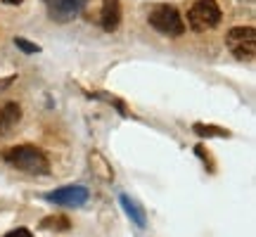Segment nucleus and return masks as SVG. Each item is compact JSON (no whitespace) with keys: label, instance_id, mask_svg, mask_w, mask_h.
Listing matches in <instances>:
<instances>
[{"label":"nucleus","instance_id":"nucleus-1","mask_svg":"<svg viewBox=\"0 0 256 237\" xmlns=\"http://www.w3.org/2000/svg\"><path fill=\"white\" fill-rule=\"evenodd\" d=\"M2 159L8 162L12 168H19L24 174L31 176H48L50 174V162H48L46 152L36 145H17L2 152Z\"/></svg>","mask_w":256,"mask_h":237},{"label":"nucleus","instance_id":"nucleus-2","mask_svg":"<svg viewBox=\"0 0 256 237\" xmlns=\"http://www.w3.org/2000/svg\"><path fill=\"white\" fill-rule=\"evenodd\" d=\"M220 8L216 0H197L194 5L188 12V24H190L192 31L197 34H204V31H211L220 24Z\"/></svg>","mask_w":256,"mask_h":237},{"label":"nucleus","instance_id":"nucleus-3","mask_svg":"<svg viewBox=\"0 0 256 237\" xmlns=\"http://www.w3.org/2000/svg\"><path fill=\"white\" fill-rule=\"evenodd\" d=\"M150 26L156 28L164 36H183L185 34V22L174 5H156V8H152Z\"/></svg>","mask_w":256,"mask_h":237},{"label":"nucleus","instance_id":"nucleus-4","mask_svg":"<svg viewBox=\"0 0 256 237\" xmlns=\"http://www.w3.org/2000/svg\"><path fill=\"white\" fill-rule=\"evenodd\" d=\"M226 46L238 60L252 62L256 55V28L254 26H235L226 36Z\"/></svg>","mask_w":256,"mask_h":237},{"label":"nucleus","instance_id":"nucleus-5","mask_svg":"<svg viewBox=\"0 0 256 237\" xmlns=\"http://www.w3.org/2000/svg\"><path fill=\"white\" fill-rule=\"evenodd\" d=\"M86 2H88V0H46L50 19H55L60 24L72 22V19L78 17L83 10H86Z\"/></svg>","mask_w":256,"mask_h":237},{"label":"nucleus","instance_id":"nucleus-6","mask_svg":"<svg viewBox=\"0 0 256 237\" xmlns=\"http://www.w3.org/2000/svg\"><path fill=\"white\" fill-rule=\"evenodd\" d=\"M88 188L83 185H66V188H60L55 192H48L46 200L52 202V204H62V206H81L88 202Z\"/></svg>","mask_w":256,"mask_h":237},{"label":"nucleus","instance_id":"nucleus-7","mask_svg":"<svg viewBox=\"0 0 256 237\" xmlns=\"http://www.w3.org/2000/svg\"><path fill=\"white\" fill-rule=\"evenodd\" d=\"M102 28L112 34L121 24V0H102V14H100Z\"/></svg>","mask_w":256,"mask_h":237},{"label":"nucleus","instance_id":"nucleus-8","mask_svg":"<svg viewBox=\"0 0 256 237\" xmlns=\"http://www.w3.org/2000/svg\"><path fill=\"white\" fill-rule=\"evenodd\" d=\"M22 121V107L17 102H8L2 110H0V136H8L12 133V128Z\"/></svg>","mask_w":256,"mask_h":237},{"label":"nucleus","instance_id":"nucleus-9","mask_svg":"<svg viewBox=\"0 0 256 237\" xmlns=\"http://www.w3.org/2000/svg\"><path fill=\"white\" fill-rule=\"evenodd\" d=\"M121 206H124V211H126V216L133 223H136L138 228H145L147 226V216H145V209L138 204L136 200H130L128 194H121Z\"/></svg>","mask_w":256,"mask_h":237},{"label":"nucleus","instance_id":"nucleus-10","mask_svg":"<svg viewBox=\"0 0 256 237\" xmlns=\"http://www.w3.org/2000/svg\"><path fill=\"white\" fill-rule=\"evenodd\" d=\"M192 130L202 138H230V130H226L220 126H211V124H194Z\"/></svg>","mask_w":256,"mask_h":237},{"label":"nucleus","instance_id":"nucleus-11","mask_svg":"<svg viewBox=\"0 0 256 237\" xmlns=\"http://www.w3.org/2000/svg\"><path fill=\"white\" fill-rule=\"evenodd\" d=\"M40 228L43 230H57V232H64V230L72 228V220L66 216H48V218L40 220Z\"/></svg>","mask_w":256,"mask_h":237},{"label":"nucleus","instance_id":"nucleus-12","mask_svg":"<svg viewBox=\"0 0 256 237\" xmlns=\"http://www.w3.org/2000/svg\"><path fill=\"white\" fill-rule=\"evenodd\" d=\"M90 95H92V98H100V100H104V102H110V104H114V107L119 110L121 116H128V114H130L126 104H124L121 100H116V98H112V95H104V92H90Z\"/></svg>","mask_w":256,"mask_h":237},{"label":"nucleus","instance_id":"nucleus-13","mask_svg":"<svg viewBox=\"0 0 256 237\" xmlns=\"http://www.w3.org/2000/svg\"><path fill=\"white\" fill-rule=\"evenodd\" d=\"M14 46H17L22 52H26V55H36V52H40V46H36V43H31V40H26V38H22V36L14 38Z\"/></svg>","mask_w":256,"mask_h":237},{"label":"nucleus","instance_id":"nucleus-14","mask_svg":"<svg viewBox=\"0 0 256 237\" xmlns=\"http://www.w3.org/2000/svg\"><path fill=\"white\" fill-rule=\"evenodd\" d=\"M2 237H34V235L26 228H17V230H10L8 235H2Z\"/></svg>","mask_w":256,"mask_h":237},{"label":"nucleus","instance_id":"nucleus-15","mask_svg":"<svg viewBox=\"0 0 256 237\" xmlns=\"http://www.w3.org/2000/svg\"><path fill=\"white\" fill-rule=\"evenodd\" d=\"M8 5H19V2H24V0H5Z\"/></svg>","mask_w":256,"mask_h":237}]
</instances>
